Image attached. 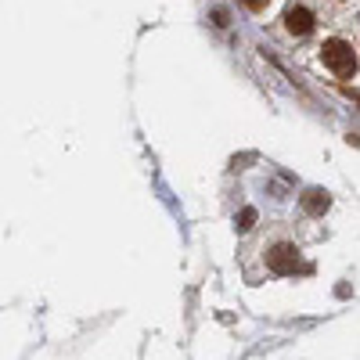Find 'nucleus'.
<instances>
[{"mask_svg": "<svg viewBox=\"0 0 360 360\" xmlns=\"http://www.w3.org/2000/svg\"><path fill=\"white\" fill-rule=\"evenodd\" d=\"M256 224V209H242V217H238V231H249Z\"/></svg>", "mask_w": 360, "mask_h": 360, "instance_id": "nucleus-5", "label": "nucleus"}, {"mask_svg": "<svg viewBox=\"0 0 360 360\" xmlns=\"http://www.w3.org/2000/svg\"><path fill=\"white\" fill-rule=\"evenodd\" d=\"M303 209H307V213H314V217H317V213H324V209H328V195H324V191H317V188H314V191H307V195H303Z\"/></svg>", "mask_w": 360, "mask_h": 360, "instance_id": "nucleus-4", "label": "nucleus"}, {"mask_svg": "<svg viewBox=\"0 0 360 360\" xmlns=\"http://www.w3.org/2000/svg\"><path fill=\"white\" fill-rule=\"evenodd\" d=\"M266 263H270L274 274H295V270H307L303 263H299L295 245H274V249L266 252Z\"/></svg>", "mask_w": 360, "mask_h": 360, "instance_id": "nucleus-2", "label": "nucleus"}, {"mask_svg": "<svg viewBox=\"0 0 360 360\" xmlns=\"http://www.w3.org/2000/svg\"><path fill=\"white\" fill-rule=\"evenodd\" d=\"M321 54H324V65L332 69L335 76H353L356 58H353V47H349L346 40H328V44L321 47Z\"/></svg>", "mask_w": 360, "mask_h": 360, "instance_id": "nucleus-1", "label": "nucleus"}, {"mask_svg": "<svg viewBox=\"0 0 360 360\" xmlns=\"http://www.w3.org/2000/svg\"><path fill=\"white\" fill-rule=\"evenodd\" d=\"M242 4H245L249 11H263V8H266V0H242Z\"/></svg>", "mask_w": 360, "mask_h": 360, "instance_id": "nucleus-6", "label": "nucleus"}, {"mask_svg": "<svg viewBox=\"0 0 360 360\" xmlns=\"http://www.w3.org/2000/svg\"><path fill=\"white\" fill-rule=\"evenodd\" d=\"M285 29L292 37H307L310 29H314V15L303 8V4H292L288 11H285Z\"/></svg>", "mask_w": 360, "mask_h": 360, "instance_id": "nucleus-3", "label": "nucleus"}]
</instances>
